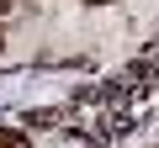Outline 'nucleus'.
Instances as JSON below:
<instances>
[{"instance_id":"f257e3e1","label":"nucleus","mask_w":159,"mask_h":148,"mask_svg":"<svg viewBox=\"0 0 159 148\" xmlns=\"http://www.w3.org/2000/svg\"><path fill=\"white\" fill-rule=\"evenodd\" d=\"M154 0H0V63L85 58L138 32Z\"/></svg>"},{"instance_id":"f03ea898","label":"nucleus","mask_w":159,"mask_h":148,"mask_svg":"<svg viewBox=\"0 0 159 148\" xmlns=\"http://www.w3.org/2000/svg\"><path fill=\"white\" fill-rule=\"evenodd\" d=\"M0 148H27V137H16V132H0Z\"/></svg>"}]
</instances>
